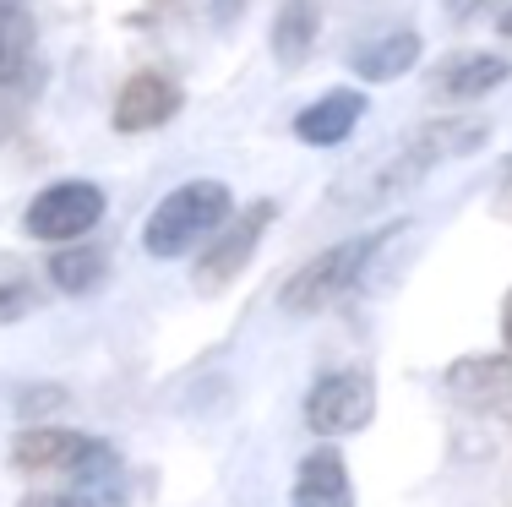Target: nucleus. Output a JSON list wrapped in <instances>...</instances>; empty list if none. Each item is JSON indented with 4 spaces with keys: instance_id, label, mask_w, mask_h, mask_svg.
I'll list each match as a JSON object with an SVG mask.
<instances>
[{
    "instance_id": "nucleus-1",
    "label": "nucleus",
    "mask_w": 512,
    "mask_h": 507,
    "mask_svg": "<svg viewBox=\"0 0 512 507\" xmlns=\"http://www.w3.org/2000/svg\"><path fill=\"white\" fill-rule=\"evenodd\" d=\"M229 213H235V197H229L224 180H186V186H175L148 213V224H142V251L158 262L191 257V251H202L207 240L229 224Z\"/></svg>"
},
{
    "instance_id": "nucleus-2",
    "label": "nucleus",
    "mask_w": 512,
    "mask_h": 507,
    "mask_svg": "<svg viewBox=\"0 0 512 507\" xmlns=\"http://www.w3.org/2000/svg\"><path fill=\"white\" fill-rule=\"evenodd\" d=\"M398 229H404V219H393L387 229H365V235H355V240H338V246L316 251L300 273H289V284L278 289V306H284L289 317H316V311H333L344 295H355V284L365 279L371 257L398 235Z\"/></svg>"
},
{
    "instance_id": "nucleus-3",
    "label": "nucleus",
    "mask_w": 512,
    "mask_h": 507,
    "mask_svg": "<svg viewBox=\"0 0 512 507\" xmlns=\"http://www.w3.org/2000/svg\"><path fill=\"white\" fill-rule=\"evenodd\" d=\"M485 137H491V126H485V120H431V126H420L404 148H398L393 159L371 175L365 202H382V197H398V191L420 186L431 169H442V164L463 159V153L485 148Z\"/></svg>"
},
{
    "instance_id": "nucleus-4",
    "label": "nucleus",
    "mask_w": 512,
    "mask_h": 507,
    "mask_svg": "<svg viewBox=\"0 0 512 507\" xmlns=\"http://www.w3.org/2000/svg\"><path fill=\"white\" fill-rule=\"evenodd\" d=\"M39 28L22 0H0V142L17 137L28 110L39 104Z\"/></svg>"
},
{
    "instance_id": "nucleus-5",
    "label": "nucleus",
    "mask_w": 512,
    "mask_h": 507,
    "mask_svg": "<svg viewBox=\"0 0 512 507\" xmlns=\"http://www.w3.org/2000/svg\"><path fill=\"white\" fill-rule=\"evenodd\" d=\"M273 219H278V202H251V208L229 213V224L202 246L197 268H191V284H197L202 295L229 289L240 273H246V262L256 257V246H262V235L273 229Z\"/></svg>"
},
{
    "instance_id": "nucleus-6",
    "label": "nucleus",
    "mask_w": 512,
    "mask_h": 507,
    "mask_svg": "<svg viewBox=\"0 0 512 507\" xmlns=\"http://www.w3.org/2000/svg\"><path fill=\"white\" fill-rule=\"evenodd\" d=\"M99 219H104V186H93V180H55V186H44L28 202L22 229L33 240H50V246H71Z\"/></svg>"
},
{
    "instance_id": "nucleus-7",
    "label": "nucleus",
    "mask_w": 512,
    "mask_h": 507,
    "mask_svg": "<svg viewBox=\"0 0 512 507\" xmlns=\"http://www.w3.org/2000/svg\"><path fill=\"white\" fill-rule=\"evenodd\" d=\"M376 415V382L365 371H327L306 393V426L316 437H355Z\"/></svg>"
},
{
    "instance_id": "nucleus-8",
    "label": "nucleus",
    "mask_w": 512,
    "mask_h": 507,
    "mask_svg": "<svg viewBox=\"0 0 512 507\" xmlns=\"http://www.w3.org/2000/svg\"><path fill=\"white\" fill-rule=\"evenodd\" d=\"M447 393L474 415H491L512 426V349H491V355H463L447 366Z\"/></svg>"
},
{
    "instance_id": "nucleus-9",
    "label": "nucleus",
    "mask_w": 512,
    "mask_h": 507,
    "mask_svg": "<svg viewBox=\"0 0 512 507\" xmlns=\"http://www.w3.org/2000/svg\"><path fill=\"white\" fill-rule=\"evenodd\" d=\"M180 104H186V93H180L164 71H131L115 93L109 126H115L120 137H142V131H158L164 120H175Z\"/></svg>"
},
{
    "instance_id": "nucleus-10",
    "label": "nucleus",
    "mask_w": 512,
    "mask_h": 507,
    "mask_svg": "<svg viewBox=\"0 0 512 507\" xmlns=\"http://www.w3.org/2000/svg\"><path fill=\"white\" fill-rule=\"evenodd\" d=\"M99 437H82L71 426H22L11 437V469L22 475H71L93 453Z\"/></svg>"
},
{
    "instance_id": "nucleus-11",
    "label": "nucleus",
    "mask_w": 512,
    "mask_h": 507,
    "mask_svg": "<svg viewBox=\"0 0 512 507\" xmlns=\"http://www.w3.org/2000/svg\"><path fill=\"white\" fill-rule=\"evenodd\" d=\"M360 120H365V93L360 88H333L295 115V137L306 142V148H338Z\"/></svg>"
},
{
    "instance_id": "nucleus-12",
    "label": "nucleus",
    "mask_w": 512,
    "mask_h": 507,
    "mask_svg": "<svg viewBox=\"0 0 512 507\" xmlns=\"http://www.w3.org/2000/svg\"><path fill=\"white\" fill-rule=\"evenodd\" d=\"M289 502H295V507H355V480H349L344 453L316 448V453L300 458Z\"/></svg>"
},
{
    "instance_id": "nucleus-13",
    "label": "nucleus",
    "mask_w": 512,
    "mask_h": 507,
    "mask_svg": "<svg viewBox=\"0 0 512 507\" xmlns=\"http://www.w3.org/2000/svg\"><path fill=\"white\" fill-rule=\"evenodd\" d=\"M507 77H512V60L507 55L474 50V55H453L447 66H436V93H442L447 104H469V99L496 93Z\"/></svg>"
},
{
    "instance_id": "nucleus-14",
    "label": "nucleus",
    "mask_w": 512,
    "mask_h": 507,
    "mask_svg": "<svg viewBox=\"0 0 512 507\" xmlns=\"http://www.w3.org/2000/svg\"><path fill=\"white\" fill-rule=\"evenodd\" d=\"M77 507H126V458L109 442H93V453L71 469Z\"/></svg>"
},
{
    "instance_id": "nucleus-15",
    "label": "nucleus",
    "mask_w": 512,
    "mask_h": 507,
    "mask_svg": "<svg viewBox=\"0 0 512 507\" xmlns=\"http://www.w3.org/2000/svg\"><path fill=\"white\" fill-rule=\"evenodd\" d=\"M316 33H322V11H316V0H284L273 17V33H267V44H273V60L284 71L306 66L311 50H316Z\"/></svg>"
},
{
    "instance_id": "nucleus-16",
    "label": "nucleus",
    "mask_w": 512,
    "mask_h": 507,
    "mask_svg": "<svg viewBox=\"0 0 512 507\" xmlns=\"http://www.w3.org/2000/svg\"><path fill=\"white\" fill-rule=\"evenodd\" d=\"M355 77L360 82H398V77H409L414 66H420V33H387V39H371V44H360L355 50Z\"/></svg>"
},
{
    "instance_id": "nucleus-17",
    "label": "nucleus",
    "mask_w": 512,
    "mask_h": 507,
    "mask_svg": "<svg viewBox=\"0 0 512 507\" xmlns=\"http://www.w3.org/2000/svg\"><path fill=\"white\" fill-rule=\"evenodd\" d=\"M109 273V257L99 246H66L50 257V284L60 295H88V289H99Z\"/></svg>"
},
{
    "instance_id": "nucleus-18",
    "label": "nucleus",
    "mask_w": 512,
    "mask_h": 507,
    "mask_svg": "<svg viewBox=\"0 0 512 507\" xmlns=\"http://www.w3.org/2000/svg\"><path fill=\"white\" fill-rule=\"evenodd\" d=\"M39 306V279H33L22 262L0 257V322H17Z\"/></svg>"
},
{
    "instance_id": "nucleus-19",
    "label": "nucleus",
    "mask_w": 512,
    "mask_h": 507,
    "mask_svg": "<svg viewBox=\"0 0 512 507\" xmlns=\"http://www.w3.org/2000/svg\"><path fill=\"white\" fill-rule=\"evenodd\" d=\"M17 507H77V497H60V491H28Z\"/></svg>"
},
{
    "instance_id": "nucleus-20",
    "label": "nucleus",
    "mask_w": 512,
    "mask_h": 507,
    "mask_svg": "<svg viewBox=\"0 0 512 507\" xmlns=\"http://www.w3.org/2000/svg\"><path fill=\"white\" fill-rule=\"evenodd\" d=\"M496 213L512 224V164H507V175H502V186H496Z\"/></svg>"
},
{
    "instance_id": "nucleus-21",
    "label": "nucleus",
    "mask_w": 512,
    "mask_h": 507,
    "mask_svg": "<svg viewBox=\"0 0 512 507\" xmlns=\"http://www.w3.org/2000/svg\"><path fill=\"white\" fill-rule=\"evenodd\" d=\"M502 349H512V289H507V300H502Z\"/></svg>"
},
{
    "instance_id": "nucleus-22",
    "label": "nucleus",
    "mask_w": 512,
    "mask_h": 507,
    "mask_svg": "<svg viewBox=\"0 0 512 507\" xmlns=\"http://www.w3.org/2000/svg\"><path fill=\"white\" fill-rule=\"evenodd\" d=\"M496 33H502V39H512V6L502 11V22H496Z\"/></svg>"
}]
</instances>
